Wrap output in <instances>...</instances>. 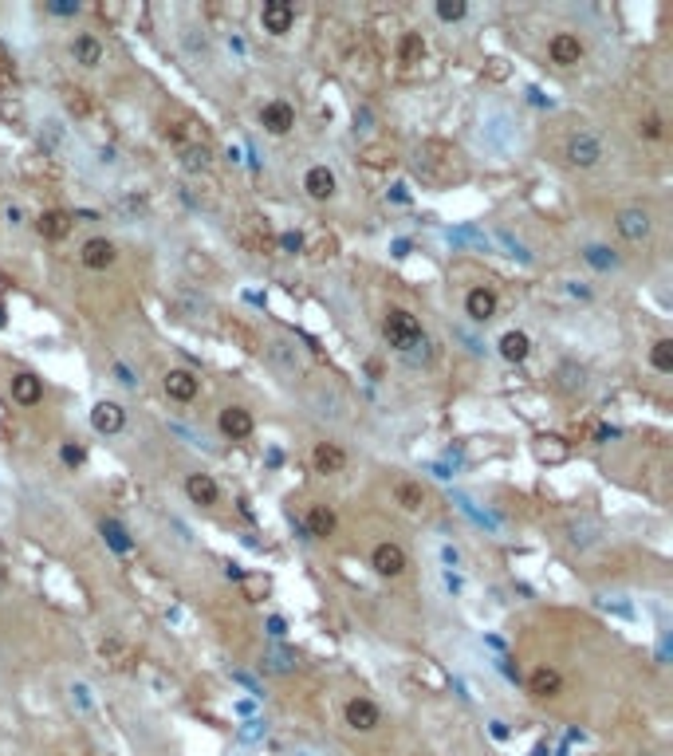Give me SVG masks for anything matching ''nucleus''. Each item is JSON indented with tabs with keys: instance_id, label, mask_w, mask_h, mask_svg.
I'll use <instances>...</instances> for the list:
<instances>
[{
	"instance_id": "35",
	"label": "nucleus",
	"mask_w": 673,
	"mask_h": 756,
	"mask_svg": "<svg viewBox=\"0 0 673 756\" xmlns=\"http://www.w3.org/2000/svg\"><path fill=\"white\" fill-rule=\"evenodd\" d=\"M583 260L595 264V268H603V272H611L614 264H618V257H614L611 249H603V244H587V249H583Z\"/></svg>"
},
{
	"instance_id": "30",
	"label": "nucleus",
	"mask_w": 673,
	"mask_h": 756,
	"mask_svg": "<svg viewBox=\"0 0 673 756\" xmlns=\"http://www.w3.org/2000/svg\"><path fill=\"white\" fill-rule=\"evenodd\" d=\"M567 540H571V548H590V544L598 540V524L595 521H571L567 524Z\"/></svg>"
},
{
	"instance_id": "24",
	"label": "nucleus",
	"mask_w": 673,
	"mask_h": 756,
	"mask_svg": "<svg viewBox=\"0 0 673 756\" xmlns=\"http://www.w3.org/2000/svg\"><path fill=\"white\" fill-rule=\"evenodd\" d=\"M71 60H75L79 68H99V63H103V44L87 32L75 36V40H71Z\"/></svg>"
},
{
	"instance_id": "5",
	"label": "nucleus",
	"mask_w": 673,
	"mask_h": 756,
	"mask_svg": "<svg viewBox=\"0 0 673 756\" xmlns=\"http://www.w3.org/2000/svg\"><path fill=\"white\" fill-rule=\"evenodd\" d=\"M370 568H375L382 579H402L406 568H410V555H406L402 544L382 540V544H375V548H370Z\"/></svg>"
},
{
	"instance_id": "42",
	"label": "nucleus",
	"mask_w": 673,
	"mask_h": 756,
	"mask_svg": "<svg viewBox=\"0 0 673 756\" xmlns=\"http://www.w3.org/2000/svg\"><path fill=\"white\" fill-rule=\"evenodd\" d=\"M16 79V68H12V60H8V52L0 48V87H8Z\"/></svg>"
},
{
	"instance_id": "25",
	"label": "nucleus",
	"mask_w": 673,
	"mask_h": 756,
	"mask_svg": "<svg viewBox=\"0 0 673 756\" xmlns=\"http://www.w3.org/2000/svg\"><path fill=\"white\" fill-rule=\"evenodd\" d=\"M394 505L398 508H406V513H422L425 508V489L417 485V481H394Z\"/></svg>"
},
{
	"instance_id": "45",
	"label": "nucleus",
	"mask_w": 673,
	"mask_h": 756,
	"mask_svg": "<svg viewBox=\"0 0 673 756\" xmlns=\"http://www.w3.org/2000/svg\"><path fill=\"white\" fill-rule=\"evenodd\" d=\"M335 249H339V244H335V236H323V241H315V257H335Z\"/></svg>"
},
{
	"instance_id": "46",
	"label": "nucleus",
	"mask_w": 673,
	"mask_h": 756,
	"mask_svg": "<svg viewBox=\"0 0 673 756\" xmlns=\"http://www.w3.org/2000/svg\"><path fill=\"white\" fill-rule=\"evenodd\" d=\"M115 375H118V382H123V386H139V378H134L131 367H123V362H115Z\"/></svg>"
},
{
	"instance_id": "6",
	"label": "nucleus",
	"mask_w": 673,
	"mask_h": 756,
	"mask_svg": "<svg viewBox=\"0 0 673 756\" xmlns=\"http://www.w3.org/2000/svg\"><path fill=\"white\" fill-rule=\"evenodd\" d=\"M614 229L622 241H630V244H642V241H650V233H653V221H650V213H645L642 205H626V209H618V217H614Z\"/></svg>"
},
{
	"instance_id": "33",
	"label": "nucleus",
	"mask_w": 673,
	"mask_h": 756,
	"mask_svg": "<svg viewBox=\"0 0 673 756\" xmlns=\"http://www.w3.org/2000/svg\"><path fill=\"white\" fill-rule=\"evenodd\" d=\"M650 362L658 375H673V339H658L650 347Z\"/></svg>"
},
{
	"instance_id": "31",
	"label": "nucleus",
	"mask_w": 673,
	"mask_h": 756,
	"mask_svg": "<svg viewBox=\"0 0 673 756\" xmlns=\"http://www.w3.org/2000/svg\"><path fill=\"white\" fill-rule=\"evenodd\" d=\"M209 162H213V154H209V146L202 142H189V146H181V166L186 170H209Z\"/></svg>"
},
{
	"instance_id": "13",
	"label": "nucleus",
	"mask_w": 673,
	"mask_h": 756,
	"mask_svg": "<svg viewBox=\"0 0 673 756\" xmlns=\"http://www.w3.org/2000/svg\"><path fill=\"white\" fill-rule=\"evenodd\" d=\"M527 694H532L535 701L559 697L563 694V673L556 666H535L532 673H527Z\"/></svg>"
},
{
	"instance_id": "8",
	"label": "nucleus",
	"mask_w": 673,
	"mask_h": 756,
	"mask_svg": "<svg viewBox=\"0 0 673 756\" xmlns=\"http://www.w3.org/2000/svg\"><path fill=\"white\" fill-rule=\"evenodd\" d=\"M260 126L268 134H292V126H296V107L288 103V99H272V103H264L260 107Z\"/></svg>"
},
{
	"instance_id": "26",
	"label": "nucleus",
	"mask_w": 673,
	"mask_h": 756,
	"mask_svg": "<svg viewBox=\"0 0 673 756\" xmlns=\"http://www.w3.org/2000/svg\"><path fill=\"white\" fill-rule=\"evenodd\" d=\"M170 307H174L181 320H197V315L209 312V304L197 296V291H174V296H170Z\"/></svg>"
},
{
	"instance_id": "36",
	"label": "nucleus",
	"mask_w": 673,
	"mask_h": 756,
	"mask_svg": "<svg viewBox=\"0 0 673 756\" xmlns=\"http://www.w3.org/2000/svg\"><path fill=\"white\" fill-rule=\"evenodd\" d=\"M465 12H469L465 0H438V20H445V24L465 20Z\"/></svg>"
},
{
	"instance_id": "28",
	"label": "nucleus",
	"mask_w": 673,
	"mask_h": 756,
	"mask_svg": "<svg viewBox=\"0 0 673 756\" xmlns=\"http://www.w3.org/2000/svg\"><path fill=\"white\" fill-rule=\"evenodd\" d=\"M425 60V36L422 32H406L402 40H398V63L402 68H414V63Z\"/></svg>"
},
{
	"instance_id": "4",
	"label": "nucleus",
	"mask_w": 673,
	"mask_h": 756,
	"mask_svg": "<svg viewBox=\"0 0 673 756\" xmlns=\"http://www.w3.org/2000/svg\"><path fill=\"white\" fill-rule=\"evenodd\" d=\"M343 725L351 728V733H378L382 728V709L370 701L367 694H354L347 697V705H343Z\"/></svg>"
},
{
	"instance_id": "22",
	"label": "nucleus",
	"mask_w": 673,
	"mask_h": 756,
	"mask_svg": "<svg viewBox=\"0 0 673 756\" xmlns=\"http://www.w3.org/2000/svg\"><path fill=\"white\" fill-rule=\"evenodd\" d=\"M12 402H20V406H36V402H44V378H36L28 375V370H20V375H12Z\"/></svg>"
},
{
	"instance_id": "38",
	"label": "nucleus",
	"mask_w": 673,
	"mask_h": 756,
	"mask_svg": "<svg viewBox=\"0 0 673 756\" xmlns=\"http://www.w3.org/2000/svg\"><path fill=\"white\" fill-rule=\"evenodd\" d=\"M189 126H194L189 118H178V123H162V134H166V139H174L178 146H189V134H194Z\"/></svg>"
},
{
	"instance_id": "29",
	"label": "nucleus",
	"mask_w": 673,
	"mask_h": 756,
	"mask_svg": "<svg viewBox=\"0 0 673 756\" xmlns=\"http://www.w3.org/2000/svg\"><path fill=\"white\" fill-rule=\"evenodd\" d=\"M500 354H504L508 362H524L527 354H532V339H527L524 331H504L500 335Z\"/></svg>"
},
{
	"instance_id": "7",
	"label": "nucleus",
	"mask_w": 673,
	"mask_h": 756,
	"mask_svg": "<svg viewBox=\"0 0 673 756\" xmlns=\"http://www.w3.org/2000/svg\"><path fill=\"white\" fill-rule=\"evenodd\" d=\"M548 56L556 68H575V63H583V56H587V44L579 40L575 32H556L548 44Z\"/></svg>"
},
{
	"instance_id": "20",
	"label": "nucleus",
	"mask_w": 673,
	"mask_h": 756,
	"mask_svg": "<svg viewBox=\"0 0 673 756\" xmlns=\"http://www.w3.org/2000/svg\"><path fill=\"white\" fill-rule=\"evenodd\" d=\"M91 426H95V434H123L126 410L118 402H99L95 410H91Z\"/></svg>"
},
{
	"instance_id": "37",
	"label": "nucleus",
	"mask_w": 673,
	"mask_h": 756,
	"mask_svg": "<svg viewBox=\"0 0 673 756\" xmlns=\"http://www.w3.org/2000/svg\"><path fill=\"white\" fill-rule=\"evenodd\" d=\"M587 382V370L575 367V362H567V367H559V390H583Z\"/></svg>"
},
{
	"instance_id": "21",
	"label": "nucleus",
	"mask_w": 673,
	"mask_h": 756,
	"mask_svg": "<svg viewBox=\"0 0 673 756\" xmlns=\"http://www.w3.org/2000/svg\"><path fill=\"white\" fill-rule=\"evenodd\" d=\"M335 528H339V516H335L331 505L307 508V536H312V540H327V536H335Z\"/></svg>"
},
{
	"instance_id": "16",
	"label": "nucleus",
	"mask_w": 673,
	"mask_h": 756,
	"mask_svg": "<svg viewBox=\"0 0 673 756\" xmlns=\"http://www.w3.org/2000/svg\"><path fill=\"white\" fill-rule=\"evenodd\" d=\"M304 189L312 202H331V197L339 194V181H335V174L327 166H312L304 174Z\"/></svg>"
},
{
	"instance_id": "44",
	"label": "nucleus",
	"mask_w": 673,
	"mask_h": 756,
	"mask_svg": "<svg viewBox=\"0 0 673 756\" xmlns=\"http://www.w3.org/2000/svg\"><path fill=\"white\" fill-rule=\"evenodd\" d=\"M496 236H500V241L508 244V252H512V257H520V260H532V252H527V249H524L520 241H512V236H508V233H496Z\"/></svg>"
},
{
	"instance_id": "18",
	"label": "nucleus",
	"mask_w": 673,
	"mask_h": 756,
	"mask_svg": "<svg viewBox=\"0 0 673 756\" xmlns=\"http://www.w3.org/2000/svg\"><path fill=\"white\" fill-rule=\"evenodd\" d=\"M71 225H75V217H71L67 209H44V213L36 217V229H40L44 241H63V236L71 233Z\"/></svg>"
},
{
	"instance_id": "43",
	"label": "nucleus",
	"mask_w": 673,
	"mask_h": 756,
	"mask_svg": "<svg viewBox=\"0 0 673 756\" xmlns=\"http://www.w3.org/2000/svg\"><path fill=\"white\" fill-rule=\"evenodd\" d=\"M83 95H87V91H67V107H71L75 115H87V111H91V103H87Z\"/></svg>"
},
{
	"instance_id": "1",
	"label": "nucleus",
	"mask_w": 673,
	"mask_h": 756,
	"mask_svg": "<svg viewBox=\"0 0 673 756\" xmlns=\"http://www.w3.org/2000/svg\"><path fill=\"white\" fill-rule=\"evenodd\" d=\"M414 174L425 181V186H453V181L465 178V162H461L457 146L449 142H422L414 158Z\"/></svg>"
},
{
	"instance_id": "17",
	"label": "nucleus",
	"mask_w": 673,
	"mask_h": 756,
	"mask_svg": "<svg viewBox=\"0 0 673 756\" xmlns=\"http://www.w3.org/2000/svg\"><path fill=\"white\" fill-rule=\"evenodd\" d=\"M186 497L194 500L197 508H213L217 500H221V489H217V481L209 477V473H189V477H186Z\"/></svg>"
},
{
	"instance_id": "12",
	"label": "nucleus",
	"mask_w": 673,
	"mask_h": 756,
	"mask_svg": "<svg viewBox=\"0 0 673 756\" xmlns=\"http://www.w3.org/2000/svg\"><path fill=\"white\" fill-rule=\"evenodd\" d=\"M496 307H500V296L493 288H469V296H465V315L472 323H488V320H496Z\"/></svg>"
},
{
	"instance_id": "19",
	"label": "nucleus",
	"mask_w": 673,
	"mask_h": 756,
	"mask_svg": "<svg viewBox=\"0 0 673 756\" xmlns=\"http://www.w3.org/2000/svg\"><path fill=\"white\" fill-rule=\"evenodd\" d=\"M241 241H244V249H249V252H257V257H268L272 244H276V236L268 233V225H264L260 217H249V221L241 225Z\"/></svg>"
},
{
	"instance_id": "48",
	"label": "nucleus",
	"mask_w": 673,
	"mask_h": 756,
	"mask_svg": "<svg viewBox=\"0 0 673 756\" xmlns=\"http://www.w3.org/2000/svg\"><path fill=\"white\" fill-rule=\"evenodd\" d=\"M51 12H56V16H71V12H79V4H51Z\"/></svg>"
},
{
	"instance_id": "47",
	"label": "nucleus",
	"mask_w": 673,
	"mask_h": 756,
	"mask_svg": "<svg viewBox=\"0 0 673 756\" xmlns=\"http://www.w3.org/2000/svg\"><path fill=\"white\" fill-rule=\"evenodd\" d=\"M268 634H272V639H284V618H272V623H268Z\"/></svg>"
},
{
	"instance_id": "27",
	"label": "nucleus",
	"mask_w": 673,
	"mask_h": 756,
	"mask_svg": "<svg viewBox=\"0 0 673 756\" xmlns=\"http://www.w3.org/2000/svg\"><path fill=\"white\" fill-rule=\"evenodd\" d=\"M296 670V650H284V646H272L260 658V673H292Z\"/></svg>"
},
{
	"instance_id": "14",
	"label": "nucleus",
	"mask_w": 673,
	"mask_h": 756,
	"mask_svg": "<svg viewBox=\"0 0 673 756\" xmlns=\"http://www.w3.org/2000/svg\"><path fill=\"white\" fill-rule=\"evenodd\" d=\"M79 260H83V268H91V272H107L118 260V249L107 236H91V241H83V249H79Z\"/></svg>"
},
{
	"instance_id": "49",
	"label": "nucleus",
	"mask_w": 673,
	"mask_h": 756,
	"mask_svg": "<svg viewBox=\"0 0 673 756\" xmlns=\"http://www.w3.org/2000/svg\"><path fill=\"white\" fill-rule=\"evenodd\" d=\"M414 756H422V752H414Z\"/></svg>"
},
{
	"instance_id": "10",
	"label": "nucleus",
	"mask_w": 673,
	"mask_h": 756,
	"mask_svg": "<svg viewBox=\"0 0 673 756\" xmlns=\"http://www.w3.org/2000/svg\"><path fill=\"white\" fill-rule=\"evenodd\" d=\"M260 24L268 36H288L296 24V8L288 4V0H264L260 8Z\"/></svg>"
},
{
	"instance_id": "40",
	"label": "nucleus",
	"mask_w": 673,
	"mask_h": 756,
	"mask_svg": "<svg viewBox=\"0 0 673 756\" xmlns=\"http://www.w3.org/2000/svg\"><path fill=\"white\" fill-rule=\"evenodd\" d=\"M59 458H63V466H71V469H79L87 461V453H83V445H63L59 450Z\"/></svg>"
},
{
	"instance_id": "15",
	"label": "nucleus",
	"mask_w": 673,
	"mask_h": 756,
	"mask_svg": "<svg viewBox=\"0 0 673 756\" xmlns=\"http://www.w3.org/2000/svg\"><path fill=\"white\" fill-rule=\"evenodd\" d=\"M347 450L343 445H335V442H315V450H312V469L315 473H323V477H335V473H343L347 469Z\"/></svg>"
},
{
	"instance_id": "39",
	"label": "nucleus",
	"mask_w": 673,
	"mask_h": 756,
	"mask_svg": "<svg viewBox=\"0 0 673 756\" xmlns=\"http://www.w3.org/2000/svg\"><path fill=\"white\" fill-rule=\"evenodd\" d=\"M103 536H107V544H111L115 552H131V540H126V532L115 521H103Z\"/></svg>"
},
{
	"instance_id": "11",
	"label": "nucleus",
	"mask_w": 673,
	"mask_h": 756,
	"mask_svg": "<svg viewBox=\"0 0 673 756\" xmlns=\"http://www.w3.org/2000/svg\"><path fill=\"white\" fill-rule=\"evenodd\" d=\"M217 426H221V434L229 437V442H249L252 430H257L252 410H244V406H225L221 418H217Z\"/></svg>"
},
{
	"instance_id": "23",
	"label": "nucleus",
	"mask_w": 673,
	"mask_h": 756,
	"mask_svg": "<svg viewBox=\"0 0 673 756\" xmlns=\"http://www.w3.org/2000/svg\"><path fill=\"white\" fill-rule=\"evenodd\" d=\"M268 359L276 362L284 375H299L304 370V359H299V351H296V343H288V339H276V343H268Z\"/></svg>"
},
{
	"instance_id": "3",
	"label": "nucleus",
	"mask_w": 673,
	"mask_h": 756,
	"mask_svg": "<svg viewBox=\"0 0 673 756\" xmlns=\"http://www.w3.org/2000/svg\"><path fill=\"white\" fill-rule=\"evenodd\" d=\"M606 158V142L595 131H575L563 139V162L575 170H595Z\"/></svg>"
},
{
	"instance_id": "9",
	"label": "nucleus",
	"mask_w": 673,
	"mask_h": 756,
	"mask_svg": "<svg viewBox=\"0 0 673 756\" xmlns=\"http://www.w3.org/2000/svg\"><path fill=\"white\" fill-rule=\"evenodd\" d=\"M162 386H166V394L174 398V402H194L197 394H202V378L194 375V370H186V367H174V370H166V378H162Z\"/></svg>"
},
{
	"instance_id": "34",
	"label": "nucleus",
	"mask_w": 673,
	"mask_h": 756,
	"mask_svg": "<svg viewBox=\"0 0 673 756\" xmlns=\"http://www.w3.org/2000/svg\"><path fill=\"white\" fill-rule=\"evenodd\" d=\"M634 131H638V139H645V142L666 139V123H661V115H653V111H650V115H642Z\"/></svg>"
},
{
	"instance_id": "2",
	"label": "nucleus",
	"mask_w": 673,
	"mask_h": 756,
	"mask_svg": "<svg viewBox=\"0 0 673 756\" xmlns=\"http://www.w3.org/2000/svg\"><path fill=\"white\" fill-rule=\"evenodd\" d=\"M382 335H386V343L398 354H414L417 347H425L422 323H417V315L406 312V307H390V312L382 315Z\"/></svg>"
},
{
	"instance_id": "32",
	"label": "nucleus",
	"mask_w": 673,
	"mask_h": 756,
	"mask_svg": "<svg viewBox=\"0 0 673 756\" xmlns=\"http://www.w3.org/2000/svg\"><path fill=\"white\" fill-rule=\"evenodd\" d=\"M312 406L320 410L323 418H343V398L335 394V390H323V386H320V390L312 394Z\"/></svg>"
},
{
	"instance_id": "41",
	"label": "nucleus",
	"mask_w": 673,
	"mask_h": 756,
	"mask_svg": "<svg viewBox=\"0 0 673 756\" xmlns=\"http://www.w3.org/2000/svg\"><path fill=\"white\" fill-rule=\"evenodd\" d=\"M276 244H280L284 252H292V257H296V252L304 249V236H299V233H280V236H276Z\"/></svg>"
}]
</instances>
